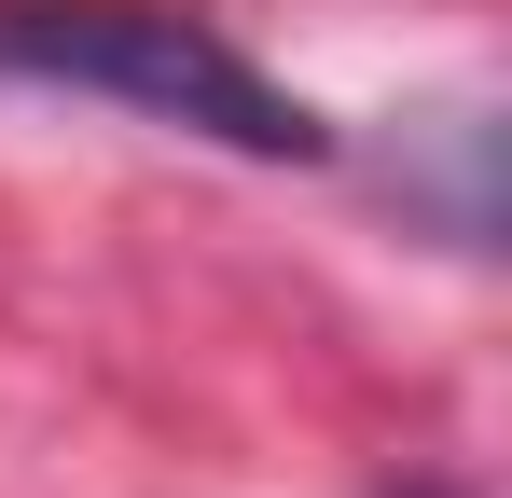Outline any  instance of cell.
I'll return each mask as SVG.
<instances>
[{
	"mask_svg": "<svg viewBox=\"0 0 512 498\" xmlns=\"http://www.w3.org/2000/svg\"><path fill=\"white\" fill-rule=\"evenodd\" d=\"M0 83H56V97H125L139 125L222 139L250 166H319L333 125L263 83L194 0H0Z\"/></svg>",
	"mask_w": 512,
	"mask_h": 498,
	"instance_id": "cell-1",
	"label": "cell"
},
{
	"mask_svg": "<svg viewBox=\"0 0 512 498\" xmlns=\"http://www.w3.org/2000/svg\"><path fill=\"white\" fill-rule=\"evenodd\" d=\"M402 498H457V485H402Z\"/></svg>",
	"mask_w": 512,
	"mask_h": 498,
	"instance_id": "cell-2",
	"label": "cell"
}]
</instances>
